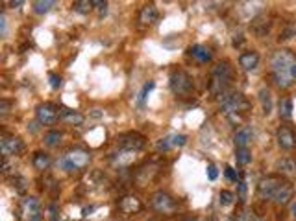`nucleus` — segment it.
I'll return each instance as SVG.
<instances>
[{
	"label": "nucleus",
	"mask_w": 296,
	"mask_h": 221,
	"mask_svg": "<svg viewBox=\"0 0 296 221\" xmlns=\"http://www.w3.org/2000/svg\"><path fill=\"white\" fill-rule=\"evenodd\" d=\"M296 65V58L293 52L289 50H278L272 56L271 66H272V78L274 83L279 89H289L293 87V83L296 81L293 76V66Z\"/></svg>",
	"instance_id": "1"
},
{
	"label": "nucleus",
	"mask_w": 296,
	"mask_h": 221,
	"mask_svg": "<svg viewBox=\"0 0 296 221\" xmlns=\"http://www.w3.org/2000/svg\"><path fill=\"white\" fill-rule=\"evenodd\" d=\"M91 162V153L85 151L82 147H74V149H68L65 155L58 161V166L65 172H80L87 168Z\"/></svg>",
	"instance_id": "2"
},
{
	"label": "nucleus",
	"mask_w": 296,
	"mask_h": 221,
	"mask_svg": "<svg viewBox=\"0 0 296 221\" xmlns=\"http://www.w3.org/2000/svg\"><path fill=\"white\" fill-rule=\"evenodd\" d=\"M219 105L228 116H237L239 113H243V111L248 109V101H246L243 92L226 90V92H222L219 96Z\"/></svg>",
	"instance_id": "3"
},
{
	"label": "nucleus",
	"mask_w": 296,
	"mask_h": 221,
	"mask_svg": "<svg viewBox=\"0 0 296 221\" xmlns=\"http://www.w3.org/2000/svg\"><path fill=\"white\" fill-rule=\"evenodd\" d=\"M229 80H231V66L228 61L217 63L211 70V92L219 94V96L222 92H226Z\"/></svg>",
	"instance_id": "4"
},
{
	"label": "nucleus",
	"mask_w": 296,
	"mask_h": 221,
	"mask_svg": "<svg viewBox=\"0 0 296 221\" xmlns=\"http://www.w3.org/2000/svg\"><path fill=\"white\" fill-rule=\"evenodd\" d=\"M170 90L176 96H187L193 90V78L185 70H174L170 74Z\"/></svg>",
	"instance_id": "5"
},
{
	"label": "nucleus",
	"mask_w": 296,
	"mask_h": 221,
	"mask_svg": "<svg viewBox=\"0 0 296 221\" xmlns=\"http://www.w3.org/2000/svg\"><path fill=\"white\" fill-rule=\"evenodd\" d=\"M150 203H152V208L156 210V212L170 214V212H174V210H176V201H174V197L170 196L169 192H165V190H158V192H154Z\"/></svg>",
	"instance_id": "6"
},
{
	"label": "nucleus",
	"mask_w": 296,
	"mask_h": 221,
	"mask_svg": "<svg viewBox=\"0 0 296 221\" xmlns=\"http://www.w3.org/2000/svg\"><path fill=\"white\" fill-rule=\"evenodd\" d=\"M21 214H23L24 221H41L43 210H41L39 199L34 196L24 197L23 203H21Z\"/></svg>",
	"instance_id": "7"
},
{
	"label": "nucleus",
	"mask_w": 296,
	"mask_h": 221,
	"mask_svg": "<svg viewBox=\"0 0 296 221\" xmlns=\"http://www.w3.org/2000/svg\"><path fill=\"white\" fill-rule=\"evenodd\" d=\"M144 144H146L144 135H141V133H137V131H130L118 139V146H120V149H124L128 153H134V151L143 149Z\"/></svg>",
	"instance_id": "8"
},
{
	"label": "nucleus",
	"mask_w": 296,
	"mask_h": 221,
	"mask_svg": "<svg viewBox=\"0 0 296 221\" xmlns=\"http://www.w3.org/2000/svg\"><path fill=\"white\" fill-rule=\"evenodd\" d=\"M59 111H61V109H59L58 105L50 103V101L41 103V105L37 107V111H35L37 122L41 123V125H54L59 118Z\"/></svg>",
	"instance_id": "9"
},
{
	"label": "nucleus",
	"mask_w": 296,
	"mask_h": 221,
	"mask_svg": "<svg viewBox=\"0 0 296 221\" xmlns=\"http://www.w3.org/2000/svg\"><path fill=\"white\" fill-rule=\"evenodd\" d=\"M187 144V137L182 135V133H170V135H165L163 139H159L156 142V147L158 151H169V149H174V147H182Z\"/></svg>",
	"instance_id": "10"
},
{
	"label": "nucleus",
	"mask_w": 296,
	"mask_h": 221,
	"mask_svg": "<svg viewBox=\"0 0 296 221\" xmlns=\"http://www.w3.org/2000/svg\"><path fill=\"white\" fill-rule=\"evenodd\" d=\"M23 140L19 137H2L0 139V151H2V157H11V155H19L23 151Z\"/></svg>",
	"instance_id": "11"
},
{
	"label": "nucleus",
	"mask_w": 296,
	"mask_h": 221,
	"mask_svg": "<svg viewBox=\"0 0 296 221\" xmlns=\"http://www.w3.org/2000/svg\"><path fill=\"white\" fill-rule=\"evenodd\" d=\"M281 182H283V181L278 179V177H272V175L271 177H265V179H261L259 184H257V194H259L261 199H272Z\"/></svg>",
	"instance_id": "12"
},
{
	"label": "nucleus",
	"mask_w": 296,
	"mask_h": 221,
	"mask_svg": "<svg viewBox=\"0 0 296 221\" xmlns=\"http://www.w3.org/2000/svg\"><path fill=\"white\" fill-rule=\"evenodd\" d=\"M293 194H295L293 184H291V182H281V184L278 186V190H276L274 197H272V201L279 206L289 205V203H291V199H293Z\"/></svg>",
	"instance_id": "13"
},
{
	"label": "nucleus",
	"mask_w": 296,
	"mask_h": 221,
	"mask_svg": "<svg viewBox=\"0 0 296 221\" xmlns=\"http://www.w3.org/2000/svg\"><path fill=\"white\" fill-rule=\"evenodd\" d=\"M276 140H278V146L285 151H291L296 146V137L295 133L291 131L289 127H279L276 133Z\"/></svg>",
	"instance_id": "14"
},
{
	"label": "nucleus",
	"mask_w": 296,
	"mask_h": 221,
	"mask_svg": "<svg viewBox=\"0 0 296 221\" xmlns=\"http://www.w3.org/2000/svg\"><path fill=\"white\" fill-rule=\"evenodd\" d=\"M187 54L193 59H196L198 63H209L213 58L211 48H207V46H204V44H193V46H189Z\"/></svg>",
	"instance_id": "15"
},
{
	"label": "nucleus",
	"mask_w": 296,
	"mask_h": 221,
	"mask_svg": "<svg viewBox=\"0 0 296 221\" xmlns=\"http://www.w3.org/2000/svg\"><path fill=\"white\" fill-rule=\"evenodd\" d=\"M254 140V129L250 125H243L241 129H237L233 135V144L235 147H248V144Z\"/></svg>",
	"instance_id": "16"
},
{
	"label": "nucleus",
	"mask_w": 296,
	"mask_h": 221,
	"mask_svg": "<svg viewBox=\"0 0 296 221\" xmlns=\"http://www.w3.org/2000/svg\"><path fill=\"white\" fill-rule=\"evenodd\" d=\"M158 19H159V11H158V8L154 4H144L141 11H139V22L144 26L158 22Z\"/></svg>",
	"instance_id": "17"
},
{
	"label": "nucleus",
	"mask_w": 296,
	"mask_h": 221,
	"mask_svg": "<svg viewBox=\"0 0 296 221\" xmlns=\"http://www.w3.org/2000/svg\"><path fill=\"white\" fill-rule=\"evenodd\" d=\"M276 166H278V172L281 173V175H285V177H289V179L296 177V161L295 159H291V157L279 159Z\"/></svg>",
	"instance_id": "18"
},
{
	"label": "nucleus",
	"mask_w": 296,
	"mask_h": 221,
	"mask_svg": "<svg viewBox=\"0 0 296 221\" xmlns=\"http://www.w3.org/2000/svg\"><path fill=\"white\" fill-rule=\"evenodd\" d=\"M59 118L63 122H67L68 125H82L85 122V116L82 113H78V111H72V109H61Z\"/></svg>",
	"instance_id": "19"
},
{
	"label": "nucleus",
	"mask_w": 296,
	"mask_h": 221,
	"mask_svg": "<svg viewBox=\"0 0 296 221\" xmlns=\"http://www.w3.org/2000/svg\"><path fill=\"white\" fill-rule=\"evenodd\" d=\"M120 210L124 214H136L139 212L141 208H143V205H141V201L137 199L136 196H126L120 199Z\"/></svg>",
	"instance_id": "20"
},
{
	"label": "nucleus",
	"mask_w": 296,
	"mask_h": 221,
	"mask_svg": "<svg viewBox=\"0 0 296 221\" xmlns=\"http://www.w3.org/2000/svg\"><path fill=\"white\" fill-rule=\"evenodd\" d=\"M239 65L243 70H254L259 65V54L257 52H245L239 58Z\"/></svg>",
	"instance_id": "21"
},
{
	"label": "nucleus",
	"mask_w": 296,
	"mask_h": 221,
	"mask_svg": "<svg viewBox=\"0 0 296 221\" xmlns=\"http://www.w3.org/2000/svg\"><path fill=\"white\" fill-rule=\"evenodd\" d=\"M50 155L48 153H45V151H37L34 153V159H32V164H34L35 170H39V172H45V170H48V166H50Z\"/></svg>",
	"instance_id": "22"
},
{
	"label": "nucleus",
	"mask_w": 296,
	"mask_h": 221,
	"mask_svg": "<svg viewBox=\"0 0 296 221\" xmlns=\"http://www.w3.org/2000/svg\"><path fill=\"white\" fill-rule=\"evenodd\" d=\"M259 101H261L263 113L265 115H271L272 111V94L269 89H261L259 90Z\"/></svg>",
	"instance_id": "23"
},
{
	"label": "nucleus",
	"mask_w": 296,
	"mask_h": 221,
	"mask_svg": "<svg viewBox=\"0 0 296 221\" xmlns=\"http://www.w3.org/2000/svg\"><path fill=\"white\" fill-rule=\"evenodd\" d=\"M235 161L239 166H246L252 162V153L248 147H235Z\"/></svg>",
	"instance_id": "24"
},
{
	"label": "nucleus",
	"mask_w": 296,
	"mask_h": 221,
	"mask_svg": "<svg viewBox=\"0 0 296 221\" xmlns=\"http://www.w3.org/2000/svg\"><path fill=\"white\" fill-rule=\"evenodd\" d=\"M56 6V2H52V0H35L34 4H32V8L37 15H45V13H48L52 8Z\"/></svg>",
	"instance_id": "25"
},
{
	"label": "nucleus",
	"mask_w": 296,
	"mask_h": 221,
	"mask_svg": "<svg viewBox=\"0 0 296 221\" xmlns=\"http://www.w3.org/2000/svg\"><path fill=\"white\" fill-rule=\"evenodd\" d=\"M63 142V133L58 131V129H52V131H48L46 135H45V144L50 147H56L59 146Z\"/></svg>",
	"instance_id": "26"
},
{
	"label": "nucleus",
	"mask_w": 296,
	"mask_h": 221,
	"mask_svg": "<svg viewBox=\"0 0 296 221\" xmlns=\"http://www.w3.org/2000/svg\"><path fill=\"white\" fill-rule=\"evenodd\" d=\"M279 116H281L283 120H289V118L293 116V101L289 98L279 101Z\"/></svg>",
	"instance_id": "27"
},
{
	"label": "nucleus",
	"mask_w": 296,
	"mask_h": 221,
	"mask_svg": "<svg viewBox=\"0 0 296 221\" xmlns=\"http://www.w3.org/2000/svg\"><path fill=\"white\" fill-rule=\"evenodd\" d=\"M72 8H74V11H78V13L85 15V13H89V11H91V8H93V2H89V0H76V2L72 4Z\"/></svg>",
	"instance_id": "28"
},
{
	"label": "nucleus",
	"mask_w": 296,
	"mask_h": 221,
	"mask_svg": "<svg viewBox=\"0 0 296 221\" xmlns=\"http://www.w3.org/2000/svg\"><path fill=\"white\" fill-rule=\"evenodd\" d=\"M233 199H235V194H233V192H229V190H220L219 203L222 206H229L233 203Z\"/></svg>",
	"instance_id": "29"
},
{
	"label": "nucleus",
	"mask_w": 296,
	"mask_h": 221,
	"mask_svg": "<svg viewBox=\"0 0 296 221\" xmlns=\"http://www.w3.org/2000/svg\"><path fill=\"white\" fill-rule=\"evenodd\" d=\"M156 87V83L154 81H148V83H144L143 85V89H141V92H139V105L143 107L144 105V100H146V96L150 94V90Z\"/></svg>",
	"instance_id": "30"
},
{
	"label": "nucleus",
	"mask_w": 296,
	"mask_h": 221,
	"mask_svg": "<svg viewBox=\"0 0 296 221\" xmlns=\"http://www.w3.org/2000/svg\"><path fill=\"white\" fill-rule=\"evenodd\" d=\"M11 182H13V188H17V192H24L26 184H28V181H26L24 177H15Z\"/></svg>",
	"instance_id": "31"
},
{
	"label": "nucleus",
	"mask_w": 296,
	"mask_h": 221,
	"mask_svg": "<svg viewBox=\"0 0 296 221\" xmlns=\"http://www.w3.org/2000/svg\"><path fill=\"white\" fill-rule=\"evenodd\" d=\"M48 81H50L52 89H59V87H61V76L50 72V74H48Z\"/></svg>",
	"instance_id": "32"
},
{
	"label": "nucleus",
	"mask_w": 296,
	"mask_h": 221,
	"mask_svg": "<svg viewBox=\"0 0 296 221\" xmlns=\"http://www.w3.org/2000/svg\"><path fill=\"white\" fill-rule=\"evenodd\" d=\"M224 172H226V177H228L231 182H239V173H237L231 166H226V168H224Z\"/></svg>",
	"instance_id": "33"
},
{
	"label": "nucleus",
	"mask_w": 296,
	"mask_h": 221,
	"mask_svg": "<svg viewBox=\"0 0 296 221\" xmlns=\"http://www.w3.org/2000/svg\"><path fill=\"white\" fill-rule=\"evenodd\" d=\"M207 177H209V181H215L219 177V170L215 164H207Z\"/></svg>",
	"instance_id": "34"
},
{
	"label": "nucleus",
	"mask_w": 296,
	"mask_h": 221,
	"mask_svg": "<svg viewBox=\"0 0 296 221\" xmlns=\"http://www.w3.org/2000/svg\"><path fill=\"white\" fill-rule=\"evenodd\" d=\"M235 221H257V220H255V216L252 212H243Z\"/></svg>",
	"instance_id": "35"
},
{
	"label": "nucleus",
	"mask_w": 296,
	"mask_h": 221,
	"mask_svg": "<svg viewBox=\"0 0 296 221\" xmlns=\"http://www.w3.org/2000/svg\"><path fill=\"white\" fill-rule=\"evenodd\" d=\"M9 105H11V103H9L8 100H2V101H0V115H2V116L8 115V113H9Z\"/></svg>",
	"instance_id": "36"
},
{
	"label": "nucleus",
	"mask_w": 296,
	"mask_h": 221,
	"mask_svg": "<svg viewBox=\"0 0 296 221\" xmlns=\"http://www.w3.org/2000/svg\"><path fill=\"white\" fill-rule=\"evenodd\" d=\"M0 32H2V35H6V15L4 13L0 15Z\"/></svg>",
	"instance_id": "37"
},
{
	"label": "nucleus",
	"mask_w": 296,
	"mask_h": 221,
	"mask_svg": "<svg viewBox=\"0 0 296 221\" xmlns=\"http://www.w3.org/2000/svg\"><path fill=\"white\" fill-rule=\"evenodd\" d=\"M8 4L15 9H19L21 6H24V2H23V0H11V2H8Z\"/></svg>",
	"instance_id": "38"
},
{
	"label": "nucleus",
	"mask_w": 296,
	"mask_h": 221,
	"mask_svg": "<svg viewBox=\"0 0 296 221\" xmlns=\"http://www.w3.org/2000/svg\"><path fill=\"white\" fill-rule=\"evenodd\" d=\"M239 190H241V199H245V196H246V184H245V181H239Z\"/></svg>",
	"instance_id": "39"
},
{
	"label": "nucleus",
	"mask_w": 296,
	"mask_h": 221,
	"mask_svg": "<svg viewBox=\"0 0 296 221\" xmlns=\"http://www.w3.org/2000/svg\"><path fill=\"white\" fill-rule=\"evenodd\" d=\"M291 214L296 218V201H293V203H291Z\"/></svg>",
	"instance_id": "40"
},
{
	"label": "nucleus",
	"mask_w": 296,
	"mask_h": 221,
	"mask_svg": "<svg viewBox=\"0 0 296 221\" xmlns=\"http://www.w3.org/2000/svg\"><path fill=\"white\" fill-rule=\"evenodd\" d=\"M183 221H198V220H196V218H193V216H189V218H185Z\"/></svg>",
	"instance_id": "41"
}]
</instances>
